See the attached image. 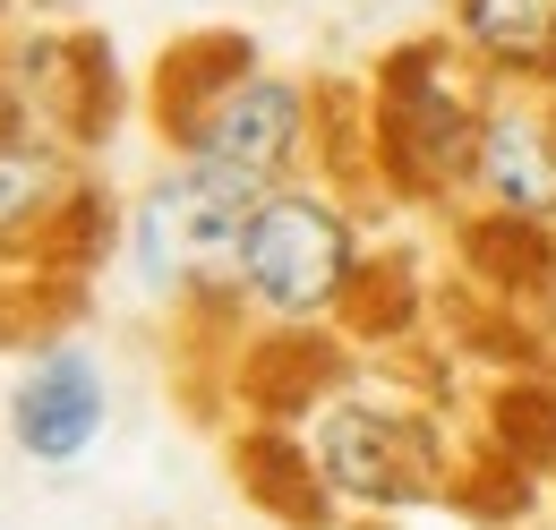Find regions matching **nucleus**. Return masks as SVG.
Segmentation results:
<instances>
[{
  "mask_svg": "<svg viewBox=\"0 0 556 530\" xmlns=\"http://www.w3.org/2000/svg\"><path fill=\"white\" fill-rule=\"evenodd\" d=\"M488 103L496 86L445 26L394 35L351 86V189L386 205H463Z\"/></svg>",
  "mask_w": 556,
  "mask_h": 530,
  "instance_id": "nucleus-2",
  "label": "nucleus"
},
{
  "mask_svg": "<svg viewBox=\"0 0 556 530\" xmlns=\"http://www.w3.org/2000/svg\"><path fill=\"white\" fill-rule=\"evenodd\" d=\"M454 249H463V274L488 282L496 300H556V231H540V223H505V214L463 205Z\"/></svg>",
  "mask_w": 556,
  "mask_h": 530,
  "instance_id": "nucleus-12",
  "label": "nucleus"
},
{
  "mask_svg": "<svg viewBox=\"0 0 556 530\" xmlns=\"http://www.w3.org/2000/svg\"><path fill=\"white\" fill-rule=\"evenodd\" d=\"M548 308H556V300H548Z\"/></svg>",
  "mask_w": 556,
  "mask_h": 530,
  "instance_id": "nucleus-15",
  "label": "nucleus"
},
{
  "mask_svg": "<svg viewBox=\"0 0 556 530\" xmlns=\"http://www.w3.org/2000/svg\"><path fill=\"white\" fill-rule=\"evenodd\" d=\"M0 129H17V94H9V68H0Z\"/></svg>",
  "mask_w": 556,
  "mask_h": 530,
  "instance_id": "nucleus-14",
  "label": "nucleus"
},
{
  "mask_svg": "<svg viewBox=\"0 0 556 530\" xmlns=\"http://www.w3.org/2000/svg\"><path fill=\"white\" fill-rule=\"evenodd\" d=\"M445 35L496 94H556V0H445Z\"/></svg>",
  "mask_w": 556,
  "mask_h": 530,
  "instance_id": "nucleus-10",
  "label": "nucleus"
},
{
  "mask_svg": "<svg viewBox=\"0 0 556 530\" xmlns=\"http://www.w3.org/2000/svg\"><path fill=\"white\" fill-rule=\"evenodd\" d=\"M257 198H266L257 180L189 163V154H163L129 189V240H121V257H129L146 300H163L198 342L206 333L240 342V326H249V308H240V240H249Z\"/></svg>",
  "mask_w": 556,
  "mask_h": 530,
  "instance_id": "nucleus-3",
  "label": "nucleus"
},
{
  "mask_svg": "<svg viewBox=\"0 0 556 530\" xmlns=\"http://www.w3.org/2000/svg\"><path fill=\"white\" fill-rule=\"evenodd\" d=\"M231 470L257 496V514H275L282 530H343V505H334L326 470L308 454V428L300 419H249L231 437Z\"/></svg>",
  "mask_w": 556,
  "mask_h": 530,
  "instance_id": "nucleus-11",
  "label": "nucleus"
},
{
  "mask_svg": "<svg viewBox=\"0 0 556 530\" xmlns=\"http://www.w3.org/2000/svg\"><path fill=\"white\" fill-rule=\"evenodd\" d=\"M463 205L556 231V94H496L488 103L480 154H471V198Z\"/></svg>",
  "mask_w": 556,
  "mask_h": 530,
  "instance_id": "nucleus-9",
  "label": "nucleus"
},
{
  "mask_svg": "<svg viewBox=\"0 0 556 530\" xmlns=\"http://www.w3.org/2000/svg\"><path fill=\"white\" fill-rule=\"evenodd\" d=\"M0 419H9L17 463L77 470L103 445V428H112V377H103L94 351H77L70 333H35L26 359H17V377H9Z\"/></svg>",
  "mask_w": 556,
  "mask_h": 530,
  "instance_id": "nucleus-6",
  "label": "nucleus"
},
{
  "mask_svg": "<svg viewBox=\"0 0 556 530\" xmlns=\"http://www.w3.org/2000/svg\"><path fill=\"white\" fill-rule=\"evenodd\" d=\"M368 198L334 172L275 180L240 240V308L266 333H351L368 291Z\"/></svg>",
  "mask_w": 556,
  "mask_h": 530,
  "instance_id": "nucleus-4",
  "label": "nucleus"
},
{
  "mask_svg": "<svg viewBox=\"0 0 556 530\" xmlns=\"http://www.w3.org/2000/svg\"><path fill=\"white\" fill-rule=\"evenodd\" d=\"M86 180H94L86 146L35 129V121L0 129V274H17V282L52 274V249L70 231V205L86 198Z\"/></svg>",
  "mask_w": 556,
  "mask_h": 530,
  "instance_id": "nucleus-8",
  "label": "nucleus"
},
{
  "mask_svg": "<svg viewBox=\"0 0 556 530\" xmlns=\"http://www.w3.org/2000/svg\"><path fill=\"white\" fill-rule=\"evenodd\" d=\"M300 428H308V454L326 470L343 522H403L428 505H454L471 479L454 454V419L437 402L386 377H359V368Z\"/></svg>",
  "mask_w": 556,
  "mask_h": 530,
  "instance_id": "nucleus-5",
  "label": "nucleus"
},
{
  "mask_svg": "<svg viewBox=\"0 0 556 530\" xmlns=\"http://www.w3.org/2000/svg\"><path fill=\"white\" fill-rule=\"evenodd\" d=\"M9 68V94H17V121L70 137V146H103L121 121V77H112V43L77 35V26H35V35H9L0 43Z\"/></svg>",
  "mask_w": 556,
  "mask_h": 530,
  "instance_id": "nucleus-7",
  "label": "nucleus"
},
{
  "mask_svg": "<svg viewBox=\"0 0 556 530\" xmlns=\"http://www.w3.org/2000/svg\"><path fill=\"white\" fill-rule=\"evenodd\" d=\"M35 326H43V308L26 300V282H17V274H0V351H9L17 333H35Z\"/></svg>",
  "mask_w": 556,
  "mask_h": 530,
  "instance_id": "nucleus-13",
  "label": "nucleus"
},
{
  "mask_svg": "<svg viewBox=\"0 0 556 530\" xmlns=\"http://www.w3.org/2000/svg\"><path fill=\"white\" fill-rule=\"evenodd\" d=\"M146 112H154V137L172 154L275 189V180H300V172H326L334 121H343V86L275 68V61H257L249 35L206 26V35H180L154 61Z\"/></svg>",
  "mask_w": 556,
  "mask_h": 530,
  "instance_id": "nucleus-1",
  "label": "nucleus"
}]
</instances>
